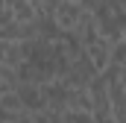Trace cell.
Masks as SVG:
<instances>
[{"instance_id":"6da1fadb","label":"cell","mask_w":126,"mask_h":123,"mask_svg":"<svg viewBox=\"0 0 126 123\" xmlns=\"http://www.w3.org/2000/svg\"><path fill=\"white\" fill-rule=\"evenodd\" d=\"M82 15L85 12H82V6L76 0H62L59 9H56V15H53V21H56V27L62 32H67V30H76V24H79Z\"/></svg>"},{"instance_id":"3957f363","label":"cell","mask_w":126,"mask_h":123,"mask_svg":"<svg viewBox=\"0 0 126 123\" xmlns=\"http://www.w3.org/2000/svg\"><path fill=\"white\" fill-rule=\"evenodd\" d=\"M76 38L82 41V47H88V44H94L97 38H100V32H97V24H94V15L91 12H85L82 18H79V24H76Z\"/></svg>"},{"instance_id":"52a82bcc","label":"cell","mask_w":126,"mask_h":123,"mask_svg":"<svg viewBox=\"0 0 126 123\" xmlns=\"http://www.w3.org/2000/svg\"><path fill=\"white\" fill-rule=\"evenodd\" d=\"M62 120L64 123H97L94 111H85V108H64Z\"/></svg>"},{"instance_id":"7a4b0ae2","label":"cell","mask_w":126,"mask_h":123,"mask_svg":"<svg viewBox=\"0 0 126 123\" xmlns=\"http://www.w3.org/2000/svg\"><path fill=\"white\" fill-rule=\"evenodd\" d=\"M15 91H18V97H21V103H24L27 111H44L47 108L44 94H41V85H35V82H18Z\"/></svg>"},{"instance_id":"5bb4252c","label":"cell","mask_w":126,"mask_h":123,"mask_svg":"<svg viewBox=\"0 0 126 123\" xmlns=\"http://www.w3.org/2000/svg\"><path fill=\"white\" fill-rule=\"evenodd\" d=\"M123 41H126V27H123Z\"/></svg>"},{"instance_id":"7c38bea8","label":"cell","mask_w":126,"mask_h":123,"mask_svg":"<svg viewBox=\"0 0 126 123\" xmlns=\"http://www.w3.org/2000/svg\"><path fill=\"white\" fill-rule=\"evenodd\" d=\"M15 21V15H12V6H0V27H9Z\"/></svg>"},{"instance_id":"30bf717a","label":"cell","mask_w":126,"mask_h":123,"mask_svg":"<svg viewBox=\"0 0 126 123\" xmlns=\"http://www.w3.org/2000/svg\"><path fill=\"white\" fill-rule=\"evenodd\" d=\"M59 3H62V0H41V3H38V12H44V15H56Z\"/></svg>"},{"instance_id":"4fadbf2b","label":"cell","mask_w":126,"mask_h":123,"mask_svg":"<svg viewBox=\"0 0 126 123\" xmlns=\"http://www.w3.org/2000/svg\"><path fill=\"white\" fill-rule=\"evenodd\" d=\"M6 47H9V41H0V62H3V56H6Z\"/></svg>"},{"instance_id":"8992f818","label":"cell","mask_w":126,"mask_h":123,"mask_svg":"<svg viewBox=\"0 0 126 123\" xmlns=\"http://www.w3.org/2000/svg\"><path fill=\"white\" fill-rule=\"evenodd\" d=\"M109 64H117V67H126V41H111L109 44Z\"/></svg>"},{"instance_id":"277c9868","label":"cell","mask_w":126,"mask_h":123,"mask_svg":"<svg viewBox=\"0 0 126 123\" xmlns=\"http://www.w3.org/2000/svg\"><path fill=\"white\" fill-rule=\"evenodd\" d=\"M85 53H88V59L94 62V67H97V70H103V67L109 64V41L100 35L94 44H88V47H85Z\"/></svg>"},{"instance_id":"ba28073f","label":"cell","mask_w":126,"mask_h":123,"mask_svg":"<svg viewBox=\"0 0 126 123\" xmlns=\"http://www.w3.org/2000/svg\"><path fill=\"white\" fill-rule=\"evenodd\" d=\"M0 108H6V111H12V114L24 108V103H21V97H18V91H15V88L0 94Z\"/></svg>"},{"instance_id":"8fae6325","label":"cell","mask_w":126,"mask_h":123,"mask_svg":"<svg viewBox=\"0 0 126 123\" xmlns=\"http://www.w3.org/2000/svg\"><path fill=\"white\" fill-rule=\"evenodd\" d=\"M76 3L82 6V12H91V15H94V12L103 6V3H106V0H76Z\"/></svg>"},{"instance_id":"5b68a950","label":"cell","mask_w":126,"mask_h":123,"mask_svg":"<svg viewBox=\"0 0 126 123\" xmlns=\"http://www.w3.org/2000/svg\"><path fill=\"white\" fill-rule=\"evenodd\" d=\"M12 15H15V21L27 24V21H35V15H38V6H35L32 0H18V3L12 6Z\"/></svg>"},{"instance_id":"9c48e42d","label":"cell","mask_w":126,"mask_h":123,"mask_svg":"<svg viewBox=\"0 0 126 123\" xmlns=\"http://www.w3.org/2000/svg\"><path fill=\"white\" fill-rule=\"evenodd\" d=\"M0 82L6 85V88H15L21 79H18V67H9V64H3L0 62Z\"/></svg>"}]
</instances>
